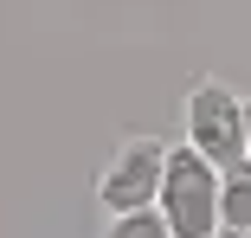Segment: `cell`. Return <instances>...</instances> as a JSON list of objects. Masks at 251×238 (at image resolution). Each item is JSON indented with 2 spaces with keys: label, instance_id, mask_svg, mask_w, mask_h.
<instances>
[{
  "label": "cell",
  "instance_id": "obj_4",
  "mask_svg": "<svg viewBox=\"0 0 251 238\" xmlns=\"http://www.w3.org/2000/svg\"><path fill=\"white\" fill-rule=\"evenodd\" d=\"M219 232L226 238L251 232V161H238V167L219 174Z\"/></svg>",
  "mask_w": 251,
  "mask_h": 238
},
{
  "label": "cell",
  "instance_id": "obj_6",
  "mask_svg": "<svg viewBox=\"0 0 251 238\" xmlns=\"http://www.w3.org/2000/svg\"><path fill=\"white\" fill-rule=\"evenodd\" d=\"M245 161H251V103H245Z\"/></svg>",
  "mask_w": 251,
  "mask_h": 238
},
{
  "label": "cell",
  "instance_id": "obj_3",
  "mask_svg": "<svg viewBox=\"0 0 251 238\" xmlns=\"http://www.w3.org/2000/svg\"><path fill=\"white\" fill-rule=\"evenodd\" d=\"M161 174H168V142L155 135H129L110 155V167L97 174V206L103 213H142L161 200Z\"/></svg>",
  "mask_w": 251,
  "mask_h": 238
},
{
  "label": "cell",
  "instance_id": "obj_2",
  "mask_svg": "<svg viewBox=\"0 0 251 238\" xmlns=\"http://www.w3.org/2000/svg\"><path fill=\"white\" fill-rule=\"evenodd\" d=\"M187 142L213 167H238L245 161V97L232 84L206 77V84L187 90Z\"/></svg>",
  "mask_w": 251,
  "mask_h": 238
},
{
  "label": "cell",
  "instance_id": "obj_7",
  "mask_svg": "<svg viewBox=\"0 0 251 238\" xmlns=\"http://www.w3.org/2000/svg\"><path fill=\"white\" fill-rule=\"evenodd\" d=\"M245 238H251V232H245Z\"/></svg>",
  "mask_w": 251,
  "mask_h": 238
},
{
  "label": "cell",
  "instance_id": "obj_1",
  "mask_svg": "<svg viewBox=\"0 0 251 238\" xmlns=\"http://www.w3.org/2000/svg\"><path fill=\"white\" fill-rule=\"evenodd\" d=\"M219 174L206 155L193 148V142H180V148H168V174H161V219L174 238H213L219 232Z\"/></svg>",
  "mask_w": 251,
  "mask_h": 238
},
{
  "label": "cell",
  "instance_id": "obj_5",
  "mask_svg": "<svg viewBox=\"0 0 251 238\" xmlns=\"http://www.w3.org/2000/svg\"><path fill=\"white\" fill-rule=\"evenodd\" d=\"M103 238H174L161 206H142V213H110V232Z\"/></svg>",
  "mask_w": 251,
  "mask_h": 238
}]
</instances>
